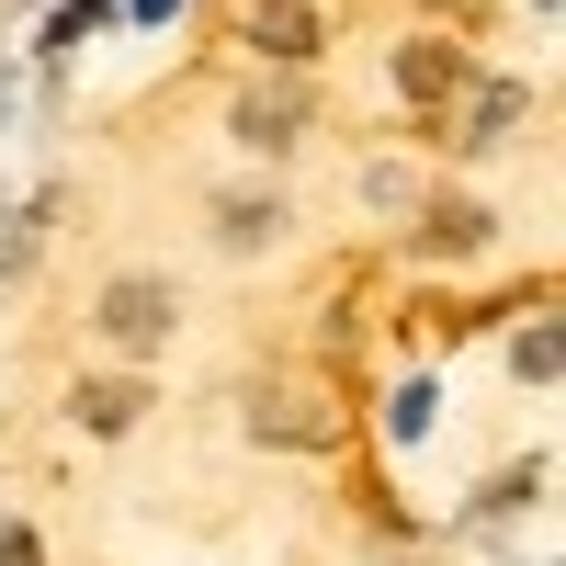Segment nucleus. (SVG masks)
<instances>
[{
    "instance_id": "f257e3e1",
    "label": "nucleus",
    "mask_w": 566,
    "mask_h": 566,
    "mask_svg": "<svg viewBox=\"0 0 566 566\" xmlns=\"http://www.w3.org/2000/svg\"><path fill=\"white\" fill-rule=\"evenodd\" d=\"M103 340L114 352H159L170 340V283H114L103 295Z\"/></svg>"
},
{
    "instance_id": "f03ea898",
    "label": "nucleus",
    "mask_w": 566,
    "mask_h": 566,
    "mask_svg": "<svg viewBox=\"0 0 566 566\" xmlns=\"http://www.w3.org/2000/svg\"><path fill=\"white\" fill-rule=\"evenodd\" d=\"M80 419H91V431H125V419H136V386H91Z\"/></svg>"
},
{
    "instance_id": "7ed1b4c3",
    "label": "nucleus",
    "mask_w": 566,
    "mask_h": 566,
    "mask_svg": "<svg viewBox=\"0 0 566 566\" xmlns=\"http://www.w3.org/2000/svg\"><path fill=\"white\" fill-rule=\"evenodd\" d=\"M522 374H566V328H533V340H522Z\"/></svg>"
}]
</instances>
